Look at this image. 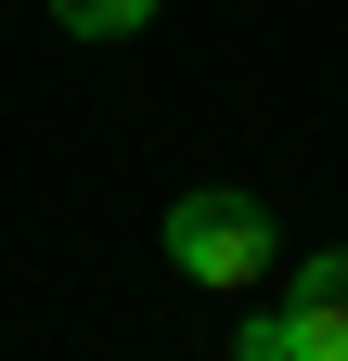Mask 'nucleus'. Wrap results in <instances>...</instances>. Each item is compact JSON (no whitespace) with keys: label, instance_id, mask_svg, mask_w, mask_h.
Wrapping results in <instances>:
<instances>
[{"label":"nucleus","instance_id":"nucleus-1","mask_svg":"<svg viewBox=\"0 0 348 361\" xmlns=\"http://www.w3.org/2000/svg\"><path fill=\"white\" fill-rule=\"evenodd\" d=\"M168 271L206 284V297L258 284V271H271V207H258V194H181V207H168Z\"/></svg>","mask_w":348,"mask_h":361},{"label":"nucleus","instance_id":"nucleus-2","mask_svg":"<svg viewBox=\"0 0 348 361\" xmlns=\"http://www.w3.org/2000/svg\"><path fill=\"white\" fill-rule=\"evenodd\" d=\"M258 336H271L284 361H348V245L297 271V297H284V310H271Z\"/></svg>","mask_w":348,"mask_h":361},{"label":"nucleus","instance_id":"nucleus-3","mask_svg":"<svg viewBox=\"0 0 348 361\" xmlns=\"http://www.w3.org/2000/svg\"><path fill=\"white\" fill-rule=\"evenodd\" d=\"M52 13H65L77 39H129V26H142V13H155V0H52Z\"/></svg>","mask_w":348,"mask_h":361},{"label":"nucleus","instance_id":"nucleus-4","mask_svg":"<svg viewBox=\"0 0 348 361\" xmlns=\"http://www.w3.org/2000/svg\"><path fill=\"white\" fill-rule=\"evenodd\" d=\"M245 361H284V348H271V336H245Z\"/></svg>","mask_w":348,"mask_h":361}]
</instances>
